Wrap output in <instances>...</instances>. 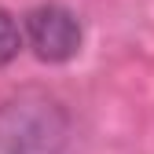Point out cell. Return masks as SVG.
Here are the masks:
<instances>
[{
	"label": "cell",
	"instance_id": "obj_1",
	"mask_svg": "<svg viewBox=\"0 0 154 154\" xmlns=\"http://www.w3.org/2000/svg\"><path fill=\"white\" fill-rule=\"evenodd\" d=\"M70 140V114L48 92L26 88L0 103V154H59Z\"/></svg>",
	"mask_w": 154,
	"mask_h": 154
},
{
	"label": "cell",
	"instance_id": "obj_2",
	"mask_svg": "<svg viewBox=\"0 0 154 154\" xmlns=\"http://www.w3.org/2000/svg\"><path fill=\"white\" fill-rule=\"evenodd\" d=\"M81 18L63 4H41L22 18V44L41 63H70L81 51Z\"/></svg>",
	"mask_w": 154,
	"mask_h": 154
},
{
	"label": "cell",
	"instance_id": "obj_3",
	"mask_svg": "<svg viewBox=\"0 0 154 154\" xmlns=\"http://www.w3.org/2000/svg\"><path fill=\"white\" fill-rule=\"evenodd\" d=\"M22 48H26V44H22V22H18L11 11L0 8V66L15 63Z\"/></svg>",
	"mask_w": 154,
	"mask_h": 154
}]
</instances>
